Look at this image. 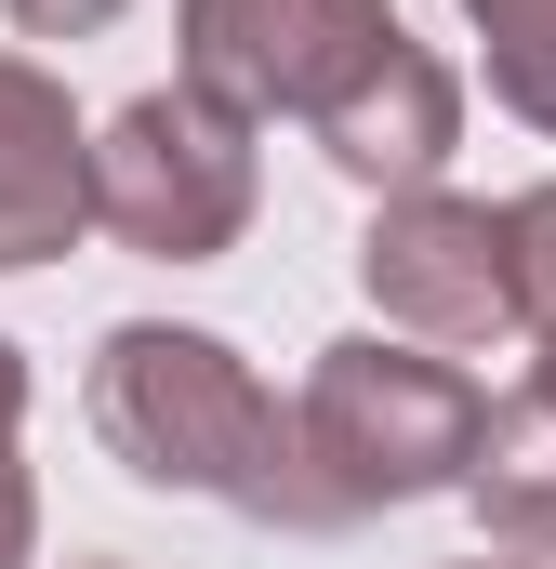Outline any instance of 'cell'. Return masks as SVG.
<instances>
[{
	"instance_id": "2",
	"label": "cell",
	"mask_w": 556,
	"mask_h": 569,
	"mask_svg": "<svg viewBox=\"0 0 556 569\" xmlns=\"http://www.w3.org/2000/svg\"><path fill=\"white\" fill-rule=\"evenodd\" d=\"M80 411H93V437L133 463L146 490H199V503H226L252 530H331V503H318V477L291 450V411L252 385V358L212 345V331H172V318L107 331Z\"/></svg>"
},
{
	"instance_id": "5",
	"label": "cell",
	"mask_w": 556,
	"mask_h": 569,
	"mask_svg": "<svg viewBox=\"0 0 556 569\" xmlns=\"http://www.w3.org/2000/svg\"><path fill=\"white\" fill-rule=\"evenodd\" d=\"M358 279L371 305L411 331L424 358H477V345H517V279H504V212L490 199H385L371 239H358Z\"/></svg>"
},
{
	"instance_id": "3",
	"label": "cell",
	"mask_w": 556,
	"mask_h": 569,
	"mask_svg": "<svg viewBox=\"0 0 556 569\" xmlns=\"http://www.w3.org/2000/svg\"><path fill=\"white\" fill-rule=\"evenodd\" d=\"M477 411H490V398H477L450 358L358 331V345H331V358L305 371L291 450H305V477H318V503H331V530H345V517H385V503H411V490H464Z\"/></svg>"
},
{
	"instance_id": "9",
	"label": "cell",
	"mask_w": 556,
	"mask_h": 569,
	"mask_svg": "<svg viewBox=\"0 0 556 569\" xmlns=\"http://www.w3.org/2000/svg\"><path fill=\"white\" fill-rule=\"evenodd\" d=\"M504 279H517V345H556V186L504 199Z\"/></svg>"
},
{
	"instance_id": "6",
	"label": "cell",
	"mask_w": 556,
	"mask_h": 569,
	"mask_svg": "<svg viewBox=\"0 0 556 569\" xmlns=\"http://www.w3.org/2000/svg\"><path fill=\"white\" fill-rule=\"evenodd\" d=\"M80 120H67V93L27 67V53H0V266H53L80 226H93V186H80Z\"/></svg>"
},
{
	"instance_id": "8",
	"label": "cell",
	"mask_w": 556,
	"mask_h": 569,
	"mask_svg": "<svg viewBox=\"0 0 556 569\" xmlns=\"http://www.w3.org/2000/svg\"><path fill=\"white\" fill-rule=\"evenodd\" d=\"M477 13V40H490V93L530 120V133H556V0H464Z\"/></svg>"
},
{
	"instance_id": "11",
	"label": "cell",
	"mask_w": 556,
	"mask_h": 569,
	"mask_svg": "<svg viewBox=\"0 0 556 569\" xmlns=\"http://www.w3.org/2000/svg\"><path fill=\"white\" fill-rule=\"evenodd\" d=\"M40 557V490H27V463L0 450V569H27Z\"/></svg>"
},
{
	"instance_id": "4",
	"label": "cell",
	"mask_w": 556,
	"mask_h": 569,
	"mask_svg": "<svg viewBox=\"0 0 556 569\" xmlns=\"http://www.w3.org/2000/svg\"><path fill=\"white\" fill-rule=\"evenodd\" d=\"M93 186V226L146 252V266H212L239 226H252V120H226L212 93H133L107 146L80 159Z\"/></svg>"
},
{
	"instance_id": "1",
	"label": "cell",
	"mask_w": 556,
	"mask_h": 569,
	"mask_svg": "<svg viewBox=\"0 0 556 569\" xmlns=\"http://www.w3.org/2000/svg\"><path fill=\"white\" fill-rule=\"evenodd\" d=\"M186 93L226 120H305L331 172L411 199L464 146V80L398 27V0H186Z\"/></svg>"
},
{
	"instance_id": "12",
	"label": "cell",
	"mask_w": 556,
	"mask_h": 569,
	"mask_svg": "<svg viewBox=\"0 0 556 569\" xmlns=\"http://www.w3.org/2000/svg\"><path fill=\"white\" fill-rule=\"evenodd\" d=\"M13 425H27V371H13V345H0V450H13Z\"/></svg>"
},
{
	"instance_id": "10",
	"label": "cell",
	"mask_w": 556,
	"mask_h": 569,
	"mask_svg": "<svg viewBox=\"0 0 556 569\" xmlns=\"http://www.w3.org/2000/svg\"><path fill=\"white\" fill-rule=\"evenodd\" d=\"M27 40H93V27H120V0H0Z\"/></svg>"
},
{
	"instance_id": "7",
	"label": "cell",
	"mask_w": 556,
	"mask_h": 569,
	"mask_svg": "<svg viewBox=\"0 0 556 569\" xmlns=\"http://www.w3.org/2000/svg\"><path fill=\"white\" fill-rule=\"evenodd\" d=\"M464 503L490 517L504 557H556V411H544V398H490V411H477Z\"/></svg>"
},
{
	"instance_id": "14",
	"label": "cell",
	"mask_w": 556,
	"mask_h": 569,
	"mask_svg": "<svg viewBox=\"0 0 556 569\" xmlns=\"http://www.w3.org/2000/svg\"><path fill=\"white\" fill-rule=\"evenodd\" d=\"M80 569H120V557H80Z\"/></svg>"
},
{
	"instance_id": "13",
	"label": "cell",
	"mask_w": 556,
	"mask_h": 569,
	"mask_svg": "<svg viewBox=\"0 0 556 569\" xmlns=\"http://www.w3.org/2000/svg\"><path fill=\"white\" fill-rule=\"evenodd\" d=\"M530 398H544V411H556V345H544V358H530Z\"/></svg>"
}]
</instances>
